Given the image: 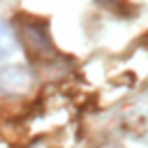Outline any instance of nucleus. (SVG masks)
Wrapping results in <instances>:
<instances>
[{
	"label": "nucleus",
	"instance_id": "nucleus-1",
	"mask_svg": "<svg viewBox=\"0 0 148 148\" xmlns=\"http://www.w3.org/2000/svg\"><path fill=\"white\" fill-rule=\"evenodd\" d=\"M30 88V72L23 65H5L0 67V92L23 95Z\"/></svg>",
	"mask_w": 148,
	"mask_h": 148
},
{
	"label": "nucleus",
	"instance_id": "nucleus-2",
	"mask_svg": "<svg viewBox=\"0 0 148 148\" xmlns=\"http://www.w3.org/2000/svg\"><path fill=\"white\" fill-rule=\"evenodd\" d=\"M14 49H16V35L9 28V23L0 18V60L14 53Z\"/></svg>",
	"mask_w": 148,
	"mask_h": 148
}]
</instances>
